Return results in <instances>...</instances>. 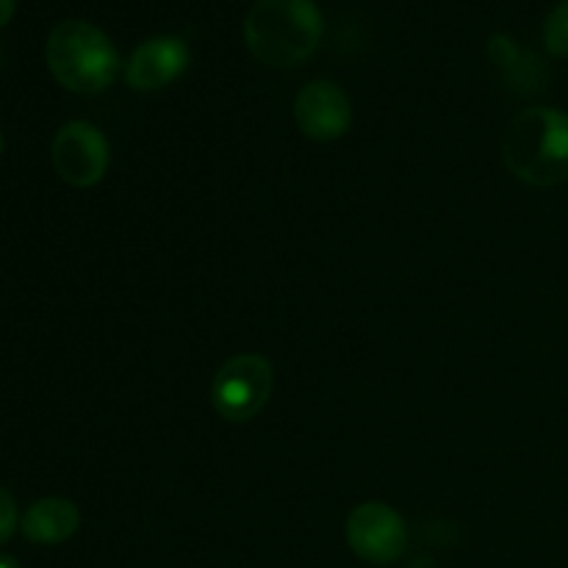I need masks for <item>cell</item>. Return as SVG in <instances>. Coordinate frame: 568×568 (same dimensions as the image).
Masks as SVG:
<instances>
[{"instance_id":"7a4b0ae2","label":"cell","mask_w":568,"mask_h":568,"mask_svg":"<svg viewBox=\"0 0 568 568\" xmlns=\"http://www.w3.org/2000/svg\"><path fill=\"white\" fill-rule=\"evenodd\" d=\"M503 161L530 186H555L568 178V114L536 105L510 122Z\"/></svg>"},{"instance_id":"7c38bea8","label":"cell","mask_w":568,"mask_h":568,"mask_svg":"<svg viewBox=\"0 0 568 568\" xmlns=\"http://www.w3.org/2000/svg\"><path fill=\"white\" fill-rule=\"evenodd\" d=\"M525 53V48H519V42H516L514 37H508V33H494L491 39H488V59H491V64H497L499 70H510V67L519 61V55Z\"/></svg>"},{"instance_id":"ba28073f","label":"cell","mask_w":568,"mask_h":568,"mask_svg":"<svg viewBox=\"0 0 568 568\" xmlns=\"http://www.w3.org/2000/svg\"><path fill=\"white\" fill-rule=\"evenodd\" d=\"M189 44L178 37H153L139 44L125 67L128 87L136 92H155L170 87L186 72Z\"/></svg>"},{"instance_id":"8992f818","label":"cell","mask_w":568,"mask_h":568,"mask_svg":"<svg viewBox=\"0 0 568 568\" xmlns=\"http://www.w3.org/2000/svg\"><path fill=\"white\" fill-rule=\"evenodd\" d=\"M53 166L70 186H94L109 170V142L89 122H67L53 139Z\"/></svg>"},{"instance_id":"9a60e30c","label":"cell","mask_w":568,"mask_h":568,"mask_svg":"<svg viewBox=\"0 0 568 568\" xmlns=\"http://www.w3.org/2000/svg\"><path fill=\"white\" fill-rule=\"evenodd\" d=\"M408 568H438V566L433 564V558H416Z\"/></svg>"},{"instance_id":"3957f363","label":"cell","mask_w":568,"mask_h":568,"mask_svg":"<svg viewBox=\"0 0 568 568\" xmlns=\"http://www.w3.org/2000/svg\"><path fill=\"white\" fill-rule=\"evenodd\" d=\"M44 59L64 89L75 94H98L111 87L120 72V53L98 26L83 20H64L53 26Z\"/></svg>"},{"instance_id":"9c48e42d","label":"cell","mask_w":568,"mask_h":568,"mask_svg":"<svg viewBox=\"0 0 568 568\" xmlns=\"http://www.w3.org/2000/svg\"><path fill=\"white\" fill-rule=\"evenodd\" d=\"M78 525H81V510H78L75 503L61 497H48L39 499V503H33L26 510L20 530L28 541L53 547V544H64L67 538L75 536Z\"/></svg>"},{"instance_id":"5b68a950","label":"cell","mask_w":568,"mask_h":568,"mask_svg":"<svg viewBox=\"0 0 568 568\" xmlns=\"http://www.w3.org/2000/svg\"><path fill=\"white\" fill-rule=\"evenodd\" d=\"M347 544L361 560L388 566L408 549V527L386 503H364L347 516Z\"/></svg>"},{"instance_id":"4fadbf2b","label":"cell","mask_w":568,"mask_h":568,"mask_svg":"<svg viewBox=\"0 0 568 568\" xmlns=\"http://www.w3.org/2000/svg\"><path fill=\"white\" fill-rule=\"evenodd\" d=\"M17 530V505L11 499V494L6 488H0V544H6L11 538V532Z\"/></svg>"},{"instance_id":"8fae6325","label":"cell","mask_w":568,"mask_h":568,"mask_svg":"<svg viewBox=\"0 0 568 568\" xmlns=\"http://www.w3.org/2000/svg\"><path fill=\"white\" fill-rule=\"evenodd\" d=\"M544 44L552 55H568V0H560L544 20Z\"/></svg>"},{"instance_id":"277c9868","label":"cell","mask_w":568,"mask_h":568,"mask_svg":"<svg viewBox=\"0 0 568 568\" xmlns=\"http://www.w3.org/2000/svg\"><path fill=\"white\" fill-rule=\"evenodd\" d=\"M270 394L272 364L255 353L225 361L211 383V403L225 422H250L264 410Z\"/></svg>"},{"instance_id":"52a82bcc","label":"cell","mask_w":568,"mask_h":568,"mask_svg":"<svg viewBox=\"0 0 568 568\" xmlns=\"http://www.w3.org/2000/svg\"><path fill=\"white\" fill-rule=\"evenodd\" d=\"M297 128L314 142H333L349 131L353 105L344 89L333 81H311L294 100Z\"/></svg>"},{"instance_id":"5bb4252c","label":"cell","mask_w":568,"mask_h":568,"mask_svg":"<svg viewBox=\"0 0 568 568\" xmlns=\"http://www.w3.org/2000/svg\"><path fill=\"white\" fill-rule=\"evenodd\" d=\"M14 9H17V0H0V28L14 17Z\"/></svg>"},{"instance_id":"6da1fadb","label":"cell","mask_w":568,"mask_h":568,"mask_svg":"<svg viewBox=\"0 0 568 568\" xmlns=\"http://www.w3.org/2000/svg\"><path fill=\"white\" fill-rule=\"evenodd\" d=\"M322 28L314 0H255L244 20V42L266 67H297L320 48Z\"/></svg>"},{"instance_id":"e0dca14e","label":"cell","mask_w":568,"mask_h":568,"mask_svg":"<svg viewBox=\"0 0 568 568\" xmlns=\"http://www.w3.org/2000/svg\"><path fill=\"white\" fill-rule=\"evenodd\" d=\"M0 153H3V133H0Z\"/></svg>"},{"instance_id":"2e32d148","label":"cell","mask_w":568,"mask_h":568,"mask_svg":"<svg viewBox=\"0 0 568 568\" xmlns=\"http://www.w3.org/2000/svg\"><path fill=\"white\" fill-rule=\"evenodd\" d=\"M0 568H20L14 558H9V555H0Z\"/></svg>"},{"instance_id":"30bf717a","label":"cell","mask_w":568,"mask_h":568,"mask_svg":"<svg viewBox=\"0 0 568 568\" xmlns=\"http://www.w3.org/2000/svg\"><path fill=\"white\" fill-rule=\"evenodd\" d=\"M503 75L505 83H510L516 92H536V89H541L547 70H544V61L532 50H525L519 55V61L510 70H505Z\"/></svg>"}]
</instances>
